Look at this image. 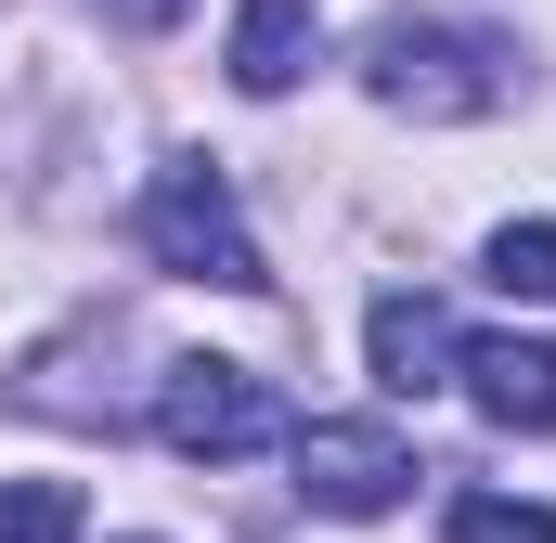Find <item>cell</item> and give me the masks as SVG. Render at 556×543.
<instances>
[{"mask_svg": "<svg viewBox=\"0 0 556 543\" xmlns=\"http://www.w3.org/2000/svg\"><path fill=\"white\" fill-rule=\"evenodd\" d=\"M363 91L415 130H466V117L518 104V52L492 26H453V13H376L363 26Z\"/></svg>", "mask_w": 556, "mask_h": 543, "instance_id": "6da1fadb", "label": "cell"}, {"mask_svg": "<svg viewBox=\"0 0 556 543\" xmlns=\"http://www.w3.org/2000/svg\"><path fill=\"white\" fill-rule=\"evenodd\" d=\"M142 247H155V272H181V285H233V298L273 285L247 207H233V181H220L207 155H168V168H155V194H142Z\"/></svg>", "mask_w": 556, "mask_h": 543, "instance_id": "7a4b0ae2", "label": "cell"}, {"mask_svg": "<svg viewBox=\"0 0 556 543\" xmlns=\"http://www.w3.org/2000/svg\"><path fill=\"white\" fill-rule=\"evenodd\" d=\"M155 440L181 453V466H247V453H273L285 440V402L247 376V363H168L155 376Z\"/></svg>", "mask_w": 556, "mask_h": 543, "instance_id": "3957f363", "label": "cell"}, {"mask_svg": "<svg viewBox=\"0 0 556 543\" xmlns=\"http://www.w3.org/2000/svg\"><path fill=\"white\" fill-rule=\"evenodd\" d=\"M285 466H298V505H311V518H389V505L415 492V453H402V427H376V414H311V427H285Z\"/></svg>", "mask_w": 556, "mask_h": 543, "instance_id": "277c9868", "label": "cell"}, {"mask_svg": "<svg viewBox=\"0 0 556 543\" xmlns=\"http://www.w3.org/2000/svg\"><path fill=\"white\" fill-rule=\"evenodd\" d=\"M363 350H376V389H389V402L453 389V363H466V337H453V311H440V298H376Z\"/></svg>", "mask_w": 556, "mask_h": 543, "instance_id": "5b68a950", "label": "cell"}, {"mask_svg": "<svg viewBox=\"0 0 556 543\" xmlns=\"http://www.w3.org/2000/svg\"><path fill=\"white\" fill-rule=\"evenodd\" d=\"M466 402L492 414V427H518V440H544L556 427V350L544 337H466Z\"/></svg>", "mask_w": 556, "mask_h": 543, "instance_id": "8992f818", "label": "cell"}, {"mask_svg": "<svg viewBox=\"0 0 556 543\" xmlns=\"http://www.w3.org/2000/svg\"><path fill=\"white\" fill-rule=\"evenodd\" d=\"M311 65H324V13H311V0H247V13H233V91H247V104L298 91Z\"/></svg>", "mask_w": 556, "mask_h": 543, "instance_id": "52a82bcc", "label": "cell"}, {"mask_svg": "<svg viewBox=\"0 0 556 543\" xmlns=\"http://www.w3.org/2000/svg\"><path fill=\"white\" fill-rule=\"evenodd\" d=\"M453 543H556V505H518V492H453Z\"/></svg>", "mask_w": 556, "mask_h": 543, "instance_id": "ba28073f", "label": "cell"}, {"mask_svg": "<svg viewBox=\"0 0 556 543\" xmlns=\"http://www.w3.org/2000/svg\"><path fill=\"white\" fill-rule=\"evenodd\" d=\"M0 543H78V492L65 479H0Z\"/></svg>", "mask_w": 556, "mask_h": 543, "instance_id": "9c48e42d", "label": "cell"}, {"mask_svg": "<svg viewBox=\"0 0 556 543\" xmlns=\"http://www.w3.org/2000/svg\"><path fill=\"white\" fill-rule=\"evenodd\" d=\"M492 285L505 298H556V220H505L492 233Z\"/></svg>", "mask_w": 556, "mask_h": 543, "instance_id": "30bf717a", "label": "cell"}, {"mask_svg": "<svg viewBox=\"0 0 556 543\" xmlns=\"http://www.w3.org/2000/svg\"><path fill=\"white\" fill-rule=\"evenodd\" d=\"M104 13H117V26H142V39H155V26H181L194 0H104Z\"/></svg>", "mask_w": 556, "mask_h": 543, "instance_id": "8fae6325", "label": "cell"}, {"mask_svg": "<svg viewBox=\"0 0 556 543\" xmlns=\"http://www.w3.org/2000/svg\"><path fill=\"white\" fill-rule=\"evenodd\" d=\"M130 543H155V531H130Z\"/></svg>", "mask_w": 556, "mask_h": 543, "instance_id": "7c38bea8", "label": "cell"}]
</instances>
